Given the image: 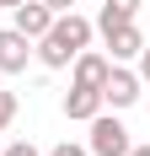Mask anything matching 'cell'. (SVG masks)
Segmentation results:
<instances>
[{
	"label": "cell",
	"mask_w": 150,
	"mask_h": 156,
	"mask_svg": "<svg viewBox=\"0 0 150 156\" xmlns=\"http://www.w3.org/2000/svg\"><path fill=\"white\" fill-rule=\"evenodd\" d=\"M91 32H97V27H91L80 11H59L54 22H48V32L38 38V48H32V54H38L48 70H64L80 48H91Z\"/></svg>",
	"instance_id": "cell-1"
},
{
	"label": "cell",
	"mask_w": 150,
	"mask_h": 156,
	"mask_svg": "<svg viewBox=\"0 0 150 156\" xmlns=\"http://www.w3.org/2000/svg\"><path fill=\"white\" fill-rule=\"evenodd\" d=\"M86 124H91V140H86L91 156H123L129 145H134V140H129V129H123L113 113H97V119H86Z\"/></svg>",
	"instance_id": "cell-2"
},
{
	"label": "cell",
	"mask_w": 150,
	"mask_h": 156,
	"mask_svg": "<svg viewBox=\"0 0 150 156\" xmlns=\"http://www.w3.org/2000/svg\"><path fill=\"white\" fill-rule=\"evenodd\" d=\"M139 86H145V81H139L134 70L113 65V70H107V81H102V102H113V108H134V102H139Z\"/></svg>",
	"instance_id": "cell-3"
},
{
	"label": "cell",
	"mask_w": 150,
	"mask_h": 156,
	"mask_svg": "<svg viewBox=\"0 0 150 156\" xmlns=\"http://www.w3.org/2000/svg\"><path fill=\"white\" fill-rule=\"evenodd\" d=\"M27 59H32V38L16 32V27H0V70L5 76H22Z\"/></svg>",
	"instance_id": "cell-4"
},
{
	"label": "cell",
	"mask_w": 150,
	"mask_h": 156,
	"mask_svg": "<svg viewBox=\"0 0 150 156\" xmlns=\"http://www.w3.org/2000/svg\"><path fill=\"white\" fill-rule=\"evenodd\" d=\"M48 22H54V11H48L43 0H22V5H11V27H16V32H27L32 43L48 32Z\"/></svg>",
	"instance_id": "cell-5"
},
{
	"label": "cell",
	"mask_w": 150,
	"mask_h": 156,
	"mask_svg": "<svg viewBox=\"0 0 150 156\" xmlns=\"http://www.w3.org/2000/svg\"><path fill=\"white\" fill-rule=\"evenodd\" d=\"M107 102H102V86H70L64 92V119H75V124H86V119H97Z\"/></svg>",
	"instance_id": "cell-6"
},
{
	"label": "cell",
	"mask_w": 150,
	"mask_h": 156,
	"mask_svg": "<svg viewBox=\"0 0 150 156\" xmlns=\"http://www.w3.org/2000/svg\"><path fill=\"white\" fill-rule=\"evenodd\" d=\"M139 48H145V38H139V27H134V22H123V27H113V32H107V59H113V65L139 59Z\"/></svg>",
	"instance_id": "cell-7"
},
{
	"label": "cell",
	"mask_w": 150,
	"mask_h": 156,
	"mask_svg": "<svg viewBox=\"0 0 150 156\" xmlns=\"http://www.w3.org/2000/svg\"><path fill=\"white\" fill-rule=\"evenodd\" d=\"M70 65H75V86H102L107 70H113V59H107V54H97V48H80Z\"/></svg>",
	"instance_id": "cell-8"
},
{
	"label": "cell",
	"mask_w": 150,
	"mask_h": 156,
	"mask_svg": "<svg viewBox=\"0 0 150 156\" xmlns=\"http://www.w3.org/2000/svg\"><path fill=\"white\" fill-rule=\"evenodd\" d=\"M139 16V0H102V11H97V22H91V27L102 32H113V27H123V22H134Z\"/></svg>",
	"instance_id": "cell-9"
},
{
	"label": "cell",
	"mask_w": 150,
	"mask_h": 156,
	"mask_svg": "<svg viewBox=\"0 0 150 156\" xmlns=\"http://www.w3.org/2000/svg\"><path fill=\"white\" fill-rule=\"evenodd\" d=\"M16 124V92H0V135Z\"/></svg>",
	"instance_id": "cell-10"
},
{
	"label": "cell",
	"mask_w": 150,
	"mask_h": 156,
	"mask_svg": "<svg viewBox=\"0 0 150 156\" xmlns=\"http://www.w3.org/2000/svg\"><path fill=\"white\" fill-rule=\"evenodd\" d=\"M0 156H43V151H38V145H32V140H11V145H5V151H0Z\"/></svg>",
	"instance_id": "cell-11"
},
{
	"label": "cell",
	"mask_w": 150,
	"mask_h": 156,
	"mask_svg": "<svg viewBox=\"0 0 150 156\" xmlns=\"http://www.w3.org/2000/svg\"><path fill=\"white\" fill-rule=\"evenodd\" d=\"M43 156H91V151H86V145H75V140H59L54 151H43Z\"/></svg>",
	"instance_id": "cell-12"
},
{
	"label": "cell",
	"mask_w": 150,
	"mask_h": 156,
	"mask_svg": "<svg viewBox=\"0 0 150 156\" xmlns=\"http://www.w3.org/2000/svg\"><path fill=\"white\" fill-rule=\"evenodd\" d=\"M134 76H139V81H150V43L139 48V70H134Z\"/></svg>",
	"instance_id": "cell-13"
},
{
	"label": "cell",
	"mask_w": 150,
	"mask_h": 156,
	"mask_svg": "<svg viewBox=\"0 0 150 156\" xmlns=\"http://www.w3.org/2000/svg\"><path fill=\"white\" fill-rule=\"evenodd\" d=\"M43 5H48V11H54V16H59V11H70L75 0H43Z\"/></svg>",
	"instance_id": "cell-14"
},
{
	"label": "cell",
	"mask_w": 150,
	"mask_h": 156,
	"mask_svg": "<svg viewBox=\"0 0 150 156\" xmlns=\"http://www.w3.org/2000/svg\"><path fill=\"white\" fill-rule=\"evenodd\" d=\"M123 156H150V145H129V151H123Z\"/></svg>",
	"instance_id": "cell-15"
},
{
	"label": "cell",
	"mask_w": 150,
	"mask_h": 156,
	"mask_svg": "<svg viewBox=\"0 0 150 156\" xmlns=\"http://www.w3.org/2000/svg\"><path fill=\"white\" fill-rule=\"evenodd\" d=\"M11 5H22V0H0V11H11Z\"/></svg>",
	"instance_id": "cell-16"
}]
</instances>
